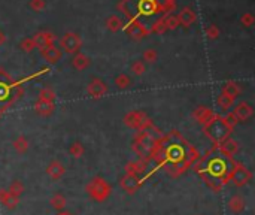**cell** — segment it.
Masks as SVG:
<instances>
[{
  "mask_svg": "<svg viewBox=\"0 0 255 215\" xmlns=\"http://www.w3.org/2000/svg\"><path fill=\"white\" fill-rule=\"evenodd\" d=\"M145 182L142 181V178L139 176H133V175H124L120 179V187L127 193V194H134L136 191H139V188L143 185Z\"/></svg>",
  "mask_w": 255,
  "mask_h": 215,
  "instance_id": "cell-7",
  "label": "cell"
},
{
  "mask_svg": "<svg viewBox=\"0 0 255 215\" xmlns=\"http://www.w3.org/2000/svg\"><path fill=\"white\" fill-rule=\"evenodd\" d=\"M230 133H231V127L222 118H215V120L209 121V124L206 127V136L215 143V145L225 140L230 136Z\"/></svg>",
  "mask_w": 255,
  "mask_h": 215,
  "instance_id": "cell-5",
  "label": "cell"
},
{
  "mask_svg": "<svg viewBox=\"0 0 255 215\" xmlns=\"http://www.w3.org/2000/svg\"><path fill=\"white\" fill-rule=\"evenodd\" d=\"M57 215H73V214L72 212H67V211H60Z\"/></svg>",
  "mask_w": 255,
  "mask_h": 215,
  "instance_id": "cell-19",
  "label": "cell"
},
{
  "mask_svg": "<svg viewBox=\"0 0 255 215\" xmlns=\"http://www.w3.org/2000/svg\"><path fill=\"white\" fill-rule=\"evenodd\" d=\"M14 150L20 154H24L29 150V140L24 136H20L14 140Z\"/></svg>",
  "mask_w": 255,
  "mask_h": 215,
  "instance_id": "cell-14",
  "label": "cell"
},
{
  "mask_svg": "<svg viewBox=\"0 0 255 215\" xmlns=\"http://www.w3.org/2000/svg\"><path fill=\"white\" fill-rule=\"evenodd\" d=\"M216 148H218V151H219L221 154H224V156L233 159V157L237 154V151H239V143H237L234 139L227 137L225 140H222L221 143H218Z\"/></svg>",
  "mask_w": 255,
  "mask_h": 215,
  "instance_id": "cell-8",
  "label": "cell"
},
{
  "mask_svg": "<svg viewBox=\"0 0 255 215\" xmlns=\"http://www.w3.org/2000/svg\"><path fill=\"white\" fill-rule=\"evenodd\" d=\"M66 203H67V200H66V197L61 194V193H57V194H54L51 199H49V205H51V208H54L55 211H63L64 208H66Z\"/></svg>",
  "mask_w": 255,
  "mask_h": 215,
  "instance_id": "cell-12",
  "label": "cell"
},
{
  "mask_svg": "<svg viewBox=\"0 0 255 215\" xmlns=\"http://www.w3.org/2000/svg\"><path fill=\"white\" fill-rule=\"evenodd\" d=\"M84 153H85V148H84V145H82L79 140L73 142L72 145H70V148H69V154L73 159H81L84 156Z\"/></svg>",
  "mask_w": 255,
  "mask_h": 215,
  "instance_id": "cell-15",
  "label": "cell"
},
{
  "mask_svg": "<svg viewBox=\"0 0 255 215\" xmlns=\"http://www.w3.org/2000/svg\"><path fill=\"white\" fill-rule=\"evenodd\" d=\"M236 163L234 159L221 154L215 145L205 156H200L191 168L212 191L218 193L230 182V175Z\"/></svg>",
  "mask_w": 255,
  "mask_h": 215,
  "instance_id": "cell-2",
  "label": "cell"
},
{
  "mask_svg": "<svg viewBox=\"0 0 255 215\" xmlns=\"http://www.w3.org/2000/svg\"><path fill=\"white\" fill-rule=\"evenodd\" d=\"M85 191H87V194L93 200L102 203V202H106L109 199V196L112 194V185L105 178L96 176L85 185Z\"/></svg>",
  "mask_w": 255,
  "mask_h": 215,
  "instance_id": "cell-4",
  "label": "cell"
},
{
  "mask_svg": "<svg viewBox=\"0 0 255 215\" xmlns=\"http://www.w3.org/2000/svg\"><path fill=\"white\" fill-rule=\"evenodd\" d=\"M6 83H3V81H0V103L2 102H5L6 99H8V90H6V86H5Z\"/></svg>",
  "mask_w": 255,
  "mask_h": 215,
  "instance_id": "cell-17",
  "label": "cell"
},
{
  "mask_svg": "<svg viewBox=\"0 0 255 215\" xmlns=\"http://www.w3.org/2000/svg\"><path fill=\"white\" fill-rule=\"evenodd\" d=\"M64 173H66V168H64V165H63L60 160H52V162H49V165H48V168H46V175H48L51 179L58 181V179H61V178L64 176Z\"/></svg>",
  "mask_w": 255,
  "mask_h": 215,
  "instance_id": "cell-9",
  "label": "cell"
},
{
  "mask_svg": "<svg viewBox=\"0 0 255 215\" xmlns=\"http://www.w3.org/2000/svg\"><path fill=\"white\" fill-rule=\"evenodd\" d=\"M6 190H8L11 194H14V196L21 197V196H23V193L26 191V187H24L23 181H20V179H14V181L11 182V185H9Z\"/></svg>",
  "mask_w": 255,
  "mask_h": 215,
  "instance_id": "cell-13",
  "label": "cell"
},
{
  "mask_svg": "<svg viewBox=\"0 0 255 215\" xmlns=\"http://www.w3.org/2000/svg\"><path fill=\"white\" fill-rule=\"evenodd\" d=\"M199 157V151L188 140H185L179 133L172 131L164 137H160L149 160L158 168V171L163 169L169 176L179 178L197 162Z\"/></svg>",
  "mask_w": 255,
  "mask_h": 215,
  "instance_id": "cell-1",
  "label": "cell"
},
{
  "mask_svg": "<svg viewBox=\"0 0 255 215\" xmlns=\"http://www.w3.org/2000/svg\"><path fill=\"white\" fill-rule=\"evenodd\" d=\"M230 181L236 185V187H246L251 181H252V172L242 163H236L231 175H230Z\"/></svg>",
  "mask_w": 255,
  "mask_h": 215,
  "instance_id": "cell-6",
  "label": "cell"
},
{
  "mask_svg": "<svg viewBox=\"0 0 255 215\" xmlns=\"http://www.w3.org/2000/svg\"><path fill=\"white\" fill-rule=\"evenodd\" d=\"M227 208L234 212V214H240L242 211H245L246 208V200L240 196V194H234L228 199L227 202Z\"/></svg>",
  "mask_w": 255,
  "mask_h": 215,
  "instance_id": "cell-11",
  "label": "cell"
},
{
  "mask_svg": "<svg viewBox=\"0 0 255 215\" xmlns=\"http://www.w3.org/2000/svg\"><path fill=\"white\" fill-rule=\"evenodd\" d=\"M18 203H20V197L11 194L6 188H0V205L12 211L18 206Z\"/></svg>",
  "mask_w": 255,
  "mask_h": 215,
  "instance_id": "cell-10",
  "label": "cell"
},
{
  "mask_svg": "<svg viewBox=\"0 0 255 215\" xmlns=\"http://www.w3.org/2000/svg\"><path fill=\"white\" fill-rule=\"evenodd\" d=\"M230 103H231V100L228 97H221L219 99V105L222 106V109H227L230 106Z\"/></svg>",
  "mask_w": 255,
  "mask_h": 215,
  "instance_id": "cell-18",
  "label": "cell"
},
{
  "mask_svg": "<svg viewBox=\"0 0 255 215\" xmlns=\"http://www.w3.org/2000/svg\"><path fill=\"white\" fill-rule=\"evenodd\" d=\"M161 134L158 130L152 129V130H143L133 142V151L136 153V156L139 157V160H145L148 162L155 150L157 142L160 140Z\"/></svg>",
  "mask_w": 255,
  "mask_h": 215,
  "instance_id": "cell-3",
  "label": "cell"
},
{
  "mask_svg": "<svg viewBox=\"0 0 255 215\" xmlns=\"http://www.w3.org/2000/svg\"><path fill=\"white\" fill-rule=\"evenodd\" d=\"M236 114H237V117H239L240 120H246L248 117H251L252 111H251V108H249L248 105H240V106L237 108Z\"/></svg>",
  "mask_w": 255,
  "mask_h": 215,
  "instance_id": "cell-16",
  "label": "cell"
}]
</instances>
